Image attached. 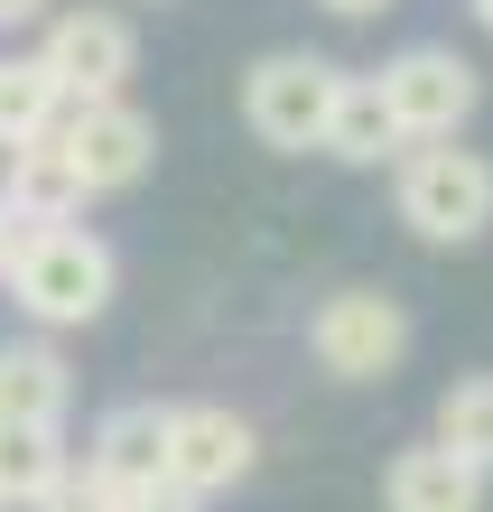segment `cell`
Listing matches in <instances>:
<instances>
[{
    "instance_id": "8",
    "label": "cell",
    "mask_w": 493,
    "mask_h": 512,
    "mask_svg": "<svg viewBox=\"0 0 493 512\" xmlns=\"http://www.w3.org/2000/svg\"><path fill=\"white\" fill-rule=\"evenodd\" d=\"M38 56L56 66V84H66L75 103H103V94H121V84H131L140 38H131V19H121V10H56Z\"/></svg>"
},
{
    "instance_id": "7",
    "label": "cell",
    "mask_w": 493,
    "mask_h": 512,
    "mask_svg": "<svg viewBox=\"0 0 493 512\" xmlns=\"http://www.w3.org/2000/svg\"><path fill=\"white\" fill-rule=\"evenodd\" d=\"M252 457H261V438H252L242 410H224V401H177L168 410V485L233 494L242 475H252Z\"/></svg>"
},
{
    "instance_id": "21",
    "label": "cell",
    "mask_w": 493,
    "mask_h": 512,
    "mask_svg": "<svg viewBox=\"0 0 493 512\" xmlns=\"http://www.w3.org/2000/svg\"><path fill=\"white\" fill-rule=\"evenodd\" d=\"M335 19H382V10H400V0H326Z\"/></svg>"
},
{
    "instance_id": "22",
    "label": "cell",
    "mask_w": 493,
    "mask_h": 512,
    "mask_svg": "<svg viewBox=\"0 0 493 512\" xmlns=\"http://www.w3.org/2000/svg\"><path fill=\"white\" fill-rule=\"evenodd\" d=\"M466 10H475V28H484V38H493V0H466Z\"/></svg>"
},
{
    "instance_id": "16",
    "label": "cell",
    "mask_w": 493,
    "mask_h": 512,
    "mask_svg": "<svg viewBox=\"0 0 493 512\" xmlns=\"http://www.w3.org/2000/svg\"><path fill=\"white\" fill-rule=\"evenodd\" d=\"M438 438L456 447V457L493 466V373H456L438 391Z\"/></svg>"
},
{
    "instance_id": "1",
    "label": "cell",
    "mask_w": 493,
    "mask_h": 512,
    "mask_svg": "<svg viewBox=\"0 0 493 512\" xmlns=\"http://www.w3.org/2000/svg\"><path fill=\"white\" fill-rule=\"evenodd\" d=\"M112 289H121V261L103 233H84V224H28V243L10 261V298H19V317L28 326H94L112 308Z\"/></svg>"
},
{
    "instance_id": "14",
    "label": "cell",
    "mask_w": 493,
    "mask_h": 512,
    "mask_svg": "<svg viewBox=\"0 0 493 512\" xmlns=\"http://www.w3.org/2000/svg\"><path fill=\"white\" fill-rule=\"evenodd\" d=\"M75 410V373L56 345H0V419H47V429H66Z\"/></svg>"
},
{
    "instance_id": "3",
    "label": "cell",
    "mask_w": 493,
    "mask_h": 512,
    "mask_svg": "<svg viewBox=\"0 0 493 512\" xmlns=\"http://www.w3.org/2000/svg\"><path fill=\"white\" fill-rule=\"evenodd\" d=\"M307 354L335 382H391L400 354H410V308L391 289H335L307 308Z\"/></svg>"
},
{
    "instance_id": "6",
    "label": "cell",
    "mask_w": 493,
    "mask_h": 512,
    "mask_svg": "<svg viewBox=\"0 0 493 512\" xmlns=\"http://www.w3.org/2000/svg\"><path fill=\"white\" fill-rule=\"evenodd\" d=\"M56 149L75 159L84 196H121V187H140V177H149V159H159V122H149L131 94L66 103V122H56Z\"/></svg>"
},
{
    "instance_id": "4",
    "label": "cell",
    "mask_w": 493,
    "mask_h": 512,
    "mask_svg": "<svg viewBox=\"0 0 493 512\" xmlns=\"http://www.w3.org/2000/svg\"><path fill=\"white\" fill-rule=\"evenodd\" d=\"M335 94H345V66H326L307 47H280V56H261L242 75V122H252L261 149H326Z\"/></svg>"
},
{
    "instance_id": "18",
    "label": "cell",
    "mask_w": 493,
    "mask_h": 512,
    "mask_svg": "<svg viewBox=\"0 0 493 512\" xmlns=\"http://www.w3.org/2000/svg\"><path fill=\"white\" fill-rule=\"evenodd\" d=\"M131 512H205V494H187V485H159V494H140Z\"/></svg>"
},
{
    "instance_id": "15",
    "label": "cell",
    "mask_w": 493,
    "mask_h": 512,
    "mask_svg": "<svg viewBox=\"0 0 493 512\" xmlns=\"http://www.w3.org/2000/svg\"><path fill=\"white\" fill-rule=\"evenodd\" d=\"M66 84H56L47 56H0V149H19V140H47L56 122H66Z\"/></svg>"
},
{
    "instance_id": "20",
    "label": "cell",
    "mask_w": 493,
    "mask_h": 512,
    "mask_svg": "<svg viewBox=\"0 0 493 512\" xmlns=\"http://www.w3.org/2000/svg\"><path fill=\"white\" fill-rule=\"evenodd\" d=\"M56 10V0H0V38H10V28H38Z\"/></svg>"
},
{
    "instance_id": "9",
    "label": "cell",
    "mask_w": 493,
    "mask_h": 512,
    "mask_svg": "<svg viewBox=\"0 0 493 512\" xmlns=\"http://www.w3.org/2000/svg\"><path fill=\"white\" fill-rule=\"evenodd\" d=\"M84 466L103 475V485H121V494H159L168 485V410L159 401H121V410H103L94 419V447H84Z\"/></svg>"
},
{
    "instance_id": "12",
    "label": "cell",
    "mask_w": 493,
    "mask_h": 512,
    "mask_svg": "<svg viewBox=\"0 0 493 512\" xmlns=\"http://www.w3.org/2000/svg\"><path fill=\"white\" fill-rule=\"evenodd\" d=\"M66 475H75L66 429H47V419H0V503L10 512H38Z\"/></svg>"
},
{
    "instance_id": "11",
    "label": "cell",
    "mask_w": 493,
    "mask_h": 512,
    "mask_svg": "<svg viewBox=\"0 0 493 512\" xmlns=\"http://www.w3.org/2000/svg\"><path fill=\"white\" fill-rule=\"evenodd\" d=\"M0 196H10V215L19 224H75V205H84V177H75V159L56 149V131L47 140H19V149H0Z\"/></svg>"
},
{
    "instance_id": "19",
    "label": "cell",
    "mask_w": 493,
    "mask_h": 512,
    "mask_svg": "<svg viewBox=\"0 0 493 512\" xmlns=\"http://www.w3.org/2000/svg\"><path fill=\"white\" fill-rule=\"evenodd\" d=\"M19 243H28V224L10 215V196H0V280H10V261H19Z\"/></svg>"
},
{
    "instance_id": "10",
    "label": "cell",
    "mask_w": 493,
    "mask_h": 512,
    "mask_svg": "<svg viewBox=\"0 0 493 512\" xmlns=\"http://www.w3.org/2000/svg\"><path fill=\"white\" fill-rule=\"evenodd\" d=\"M484 475H493V466L456 457L447 438L400 447V457L382 466V512H484Z\"/></svg>"
},
{
    "instance_id": "23",
    "label": "cell",
    "mask_w": 493,
    "mask_h": 512,
    "mask_svg": "<svg viewBox=\"0 0 493 512\" xmlns=\"http://www.w3.org/2000/svg\"><path fill=\"white\" fill-rule=\"evenodd\" d=\"M0 512H10V503H0Z\"/></svg>"
},
{
    "instance_id": "2",
    "label": "cell",
    "mask_w": 493,
    "mask_h": 512,
    "mask_svg": "<svg viewBox=\"0 0 493 512\" xmlns=\"http://www.w3.org/2000/svg\"><path fill=\"white\" fill-rule=\"evenodd\" d=\"M391 215L419 233L428 252H466L493 233V159L484 149H447V140H419L391 177Z\"/></svg>"
},
{
    "instance_id": "5",
    "label": "cell",
    "mask_w": 493,
    "mask_h": 512,
    "mask_svg": "<svg viewBox=\"0 0 493 512\" xmlns=\"http://www.w3.org/2000/svg\"><path fill=\"white\" fill-rule=\"evenodd\" d=\"M373 84H382V103H391V122H400L410 149L419 140H456V131L475 122V103H484V75L456 47H400Z\"/></svg>"
},
{
    "instance_id": "13",
    "label": "cell",
    "mask_w": 493,
    "mask_h": 512,
    "mask_svg": "<svg viewBox=\"0 0 493 512\" xmlns=\"http://www.w3.org/2000/svg\"><path fill=\"white\" fill-rule=\"evenodd\" d=\"M391 149H410V140H400L382 84L373 75H345V94H335V112H326V159L335 168H382Z\"/></svg>"
},
{
    "instance_id": "17",
    "label": "cell",
    "mask_w": 493,
    "mask_h": 512,
    "mask_svg": "<svg viewBox=\"0 0 493 512\" xmlns=\"http://www.w3.org/2000/svg\"><path fill=\"white\" fill-rule=\"evenodd\" d=\"M38 512H131V494H121V485H103L94 466H75L66 485H56V494L38 503Z\"/></svg>"
}]
</instances>
